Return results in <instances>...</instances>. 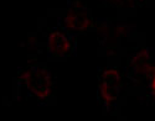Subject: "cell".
I'll list each match as a JSON object with an SVG mask.
<instances>
[{"label": "cell", "mask_w": 155, "mask_h": 121, "mask_svg": "<svg viewBox=\"0 0 155 121\" xmlns=\"http://www.w3.org/2000/svg\"><path fill=\"white\" fill-rule=\"evenodd\" d=\"M20 79L28 90L38 99H46L52 90L51 73L42 67H30L21 73Z\"/></svg>", "instance_id": "1"}, {"label": "cell", "mask_w": 155, "mask_h": 121, "mask_svg": "<svg viewBox=\"0 0 155 121\" xmlns=\"http://www.w3.org/2000/svg\"><path fill=\"white\" fill-rule=\"evenodd\" d=\"M122 89V77L120 73L114 69H104L99 80V94L106 106H110L118 99Z\"/></svg>", "instance_id": "2"}, {"label": "cell", "mask_w": 155, "mask_h": 121, "mask_svg": "<svg viewBox=\"0 0 155 121\" xmlns=\"http://www.w3.org/2000/svg\"><path fill=\"white\" fill-rule=\"evenodd\" d=\"M63 24L72 31H86L91 26V18L88 15L87 9L81 3L76 2L68 9L63 19Z\"/></svg>", "instance_id": "3"}, {"label": "cell", "mask_w": 155, "mask_h": 121, "mask_svg": "<svg viewBox=\"0 0 155 121\" xmlns=\"http://www.w3.org/2000/svg\"><path fill=\"white\" fill-rule=\"evenodd\" d=\"M47 45H48L50 52L60 57L67 55L71 48L70 40L63 32H60V31H54L50 33Z\"/></svg>", "instance_id": "4"}, {"label": "cell", "mask_w": 155, "mask_h": 121, "mask_svg": "<svg viewBox=\"0 0 155 121\" xmlns=\"http://www.w3.org/2000/svg\"><path fill=\"white\" fill-rule=\"evenodd\" d=\"M130 67L132 69L137 73V74H144V75H149V74H154L155 72V67H153L150 64V55L148 49H140L137 55L132 58L130 61Z\"/></svg>", "instance_id": "5"}, {"label": "cell", "mask_w": 155, "mask_h": 121, "mask_svg": "<svg viewBox=\"0 0 155 121\" xmlns=\"http://www.w3.org/2000/svg\"><path fill=\"white\" fill-rule=\"evenodd\" d=\"M151 88H153V90L155 91V72H154V75H153V82H151Z\"/></svg>", "instance_id": "6"}, {"label": "cell", "mask_w": 155, "mask_h": 121, "mask_svg": "<svg viewBox=\"0 0 155 121\" xmlns=\"http://www.w3.org/2000/svg\"><path fill=\"white\" fill-rule=\"evenodd\" d=\"M154 97H155V91H154Z\"/></svg>", "instance_id": "7"}, {"label": "cell", "mask_w": 155, "mask_h": 121, "mask_svg": "<svg viewBox=\"0 0 155 121\" xmlns=\"http://www.w3.org/2000/svg\"><path fill=\"white\" fill-rule=\"evenodd\" d=\"M140 2H143V0H140Z\"/></svg>", "instance_id": "8"}]
</instances>
